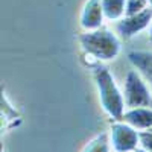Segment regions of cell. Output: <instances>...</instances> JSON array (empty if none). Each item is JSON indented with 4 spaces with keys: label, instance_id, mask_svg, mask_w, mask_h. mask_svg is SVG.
<instances>
[{
    "label": "cell",
    "instance_id": "4",
    "mask_svg": "<svg viewBox=\"0 0 152 152\" xmlns=\"http://www.w3.org/2000/svg\"><path fill=\"white\" fill-rule=\"evenodd\" d=\"M152 18V8H145L143 11L137 12L134 15H128L117 24V31L122 34V37L129 38L138 31L145 29Z\"/></svg>",
    "mask_w": 152,
    "mask_h": 152
},
{
    "label": "cell",
    "instance_id": "9",
    "mask_svg": "<svg viewBox=\"0 0 152 152\" xmlns=\"http://www.w3.org/2000/svg\"><path fill=\"white\" fill-rule=\"evenodd\" d=\"M151 41H152V29H151Z\"/></svg>",
    "mask_w": 152,
    "mask_h": 152
},
{
    "label": "cell",
    "instance_id": "8",
    "mask_svg": "<svg viewBox=\"0 0 152 152\" xmlns=\"http://www.w3.org/2000/svg\"><path fill=\"white\" fill-rule=\"evenodd\" d=\"M88 152H105V142H102V145H91Z\"/></svg>",
    "mask_w": 152,
    "mask_h": 152
},
{
    "label": "cell",
    "instance_id": "6",
    "mask_svg": "<svg viewBox=\"0 0 152 152\" xmlns=\"http://www.w3.org/2000/svg\"><path fill=\"white\" fill-rule=\"evenodd\" d=\"M129 61L135 67L142 69V72L152 81V53L132 52V53H129Z\"/></svg>",
    "mask_w": 152,
    "mask_h": 152
},
{
    "label": "cell",
    "instance_id": "1",
    "mask_svg": "<svg viewBox=\"0 0 152 152\" xmlns=\"http://www.w3.org/2000/svg\"><path fill=\"white\" fill-rule=\"evenodd\" d=\"M79 40L85 52L96 56L97 59H111L117 56L120 50V41L117 37L105 28H100L94 32H87L79 37Z\"/></svg>",
    "mask_w": 152,
    "mask_h": 152
},
{
    "label": "cell",
    "instance_id": "5",
    "mask_svg": "<svg viewBox=\"0 0 152 152\" xmlns=\"http://www.w3.org/2000/svg\"><path fill=\"white\" fill-rule=\"evenodd\" d=\"M102 14H104L102 0H90L85 5V9L82 12L81 24L85 29H97L102 23Z\"/></svg>",
    "mask_w": 152,
    "mask_h": 152
},
{
    "label": "cell",
    "instance_id": "3",
    "mask_svg": "<svg viewBox=\"0 0 152 152\" xmlns=\"http://www.w3.org/2000/svg\"><path fill=\"white\" fill-rule=\"evenodd\" d=\"M126 104L129 107L149 105L151 97L148 94L146 85L135 70H131L126 76Z\"/></svg>",
    "mask_w": 152,
    "mask_h": 152
},
{
    "label": "cell",
    "instance_id": "7",
    "mask_svg": "<svg viewBox=\"0 0 152 152\" xmlns=\"http://www.w3.org/2000/svg\"><path fill=\"white\" fill-rule=\"evenodd\" d=\"M104 14L110 20H116L125 14V0H102Z\"/></svg>",
    "mask_w": 152,
    "mask_h": 152
},
{
    "label": "cell",
    "instance_id": "2",
    "mask_svg": "<svg viewBox=\"0 0 152 152\" xmlns=\"http://www.w3.org/2000/svg\"><path fill=\"white\" fill-rule=\"evenodd\" d=\"M94 79H96V84L99 87L100 97H102V104L110 111L111 116L119 119L120 114H122V110H123V100H122V96H120V93L117 90L116 84H114V79H113V76L110 75L108 69H105L102 66L96 67Z\"/></svg>",
    "mask_w": 152,
    "mask_h": 152
}]
</instances>
